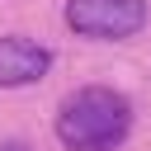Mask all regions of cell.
<instances>
[{"instance_id":"7a4b0ae2","label":"cell","mask_w":151,"mask_h":151,"mask_svg":"<svg viewBox=\"0 0 151 151\" xmlns=\"http://www.w3.org/2000/svg\"><path fill=\"white\" fill-rule=\"evenodd\" d=\"M66 28L94 42H123L146 28V0H66Z\"/></svg>"},{"instance_id":"277c9868","label":"cell","mask_w":151,"mask_h":151,"mask_svg":"<svg viewBox=\"0 0 151 151\" xmlns=\"http://www.w3.org/2000/svg\"><path fill=\"white\" fill-rule=\"evenodd\" d=\"M0 151H33V146H28V142H14V137H9V142H0Z\"/></svg>"},{"instance_id":"3957f363","label":"cell","mask_w":151,"mask_h":151,"mask_svg":"<svg viewBox=\"0 0 151 151\" xmlns=\"http://www.w3.org/2000/svg\"><path fill=\"white\" fill-rule=\"evenodd\" d=\"M52 71V52L24 33H5L0 38V90H24L38 85Z\"/></svg>"},{"instance_id":"6da1fadb","label":"cell","mask_w":151,"mask_h":151,"mask_svg":"<svg viewBox=\"0 0 151 151\" xmlns=\"http://www.w3.org/2000/svg\"><path fill=\"white\" fill-rule=\"evenodd\" d=\"M52 127L66 151H118L132 132V104L113 85H80L57 104Z\"/></svg>"}]
</instances>
